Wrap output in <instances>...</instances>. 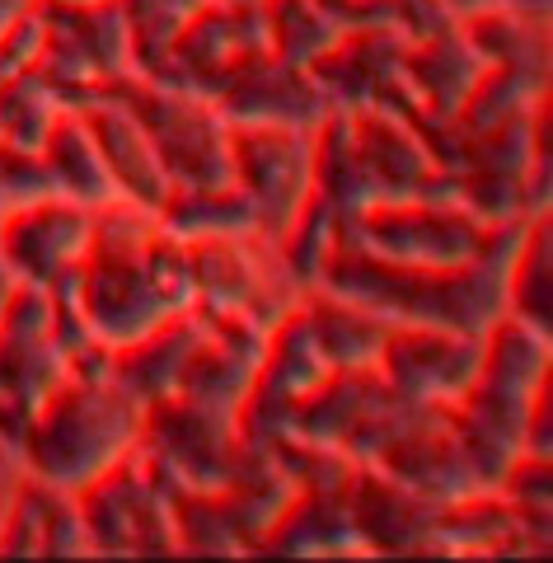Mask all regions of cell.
I'll return each instance as SVG.
<instances>
[{
	"mask_svg": "<svg viewBox=\"0 0 553 563\" xmlns=\"http://www.w3.org/2000/svg\"><path fill=\"white\" fill-rule=\"evenodd\" d=\"M146 404H136L113 376H70L57 385L20 437L29 474L66 493H85L141 446Z\"/></svg>",
	"mask_w": 553,
	"mask_h": 563,
	"instance_id": "6da1fadb",
	"label": "cell"
},
{
	"mask_svg": "<svg viewBox=\"0 0 553 563\" xmlns=\"http://www.w3.org/2000/svg\"><path fill=\"white\" fill-rule=\"evenodd\" d=\"M230 161H235V184L258 211V231L281 240L314 198L319 132L230 122Z\"/></svg>",
	"mask_w": 553,
	"mask_h": 563,
	"instance_id": "7a4b0ae2",
	"label": "cell"
},
{
	"mask_svg": "<svg viewBox=\"0 0 553 563\" xmlns=\"http://www.w3.org/2000/svg\"><path fill=\"white\" fill-rule=\"evenodd\" d=\"M484 366V333L460 329H395L376 372L408 404H455L478 380Z\"/></svg>",
	"mask_w": 553,
	"mask_h": 563,
	"instance_id": "3957f363",
	"label": "cell"
},
{
	"mask_svg": "<svg viewBox=\"0 0 553 563\" xmlns=\"http://www.w3.org/2000/svg\"><path fill=\"white\" fill-rule=\"evenodd\" d=\"M89 235H95V207L52 192V198L14 207L0 221V258L10 263L20 282L52 287L62 273L80 268Z\"/></svg>",
	"mask_w": 553,
	"mask_h": 563,
	"instance_id": "277c9868",
	"label": "cell"
},
{
	"mask_svg": "<svg viewBox=\"0 0 553 563\" xmlns=\"http://www.w3.org/2000/svg\"><path fill=\"white\" fill-rule=\"evenodd\" d=\"M80 113L89 118V128H95V141H99V151H103V165H109L113 184H118V198L141 202V207H151V211L165 207L174 198V179H169V169L159 165V155L151 146L146 128L136 122V113L128 109V103L113 99V95H99Z\"/></svg>",
	"mask_w": 553,
	"mask_h": 563,
	"instance_id": "5b68a950",
	"label": "cell"
},
{
	"mask_svg": "<svg viewBox=\"0 0 553 563\" xmlns=\"http://www.w3.org/2000/svg\"><path fill=\"white\" fill-rule=\"evenodd\" d=\"M38 155L52 169V179H57V192H66V198H76L85 207H103V202L118 198V184H113L109 165H103L95 128H89V118L80 109H66L57 122H52Z\"/></svg>",
	"mask_w": 553,
	"mask_h": 563,
	"instance_id": "8992f818",
	"label": "cell"
},
{
	"mask_svg": "<svg viewBox=\"0 0 553 563\" xmlns=\"http://www.w3.org/2000/svg\"><path fill=\"white\" fill-rule=\"evenodd\" d=\"M14 291H20V277H14V268L5 258H0V320H5V310L14 301Z\"/></svg>",
	"mask_w": 553,
	"mask_h": 563,
	"instance_id": "52a82bcc",
	"label": "cell"
},
{
	"mask_svg": "<svg viewBox=\"0 0 553 563\" xmlns=\"http://www.w3.org/2000/svg\"><path fill=\"white\" fill-rule=\"evenodd\" d=\"M10 24H14V14L5 10V0H0V29H10Z\"/></svg>",
	"mask_w": 553,
	"mask_h": 563,
	"instance_id": "ba28073f",
	"label": "cell"
},
{
	"mask_svg": "<svg viewBox=\"0 0 553 563\" xmlns=\"http://www.w3.org/2000/svg\"><path fill=\"white\" fill-rule=\"evenodd\" d=\"M66 5H99V0H66Z\"/></svg>",
	"mask_w": 553,
	"mask_h": 563,
	"instance_id": "9c48e42d",
	"label": "cell"
}]
</instances>
